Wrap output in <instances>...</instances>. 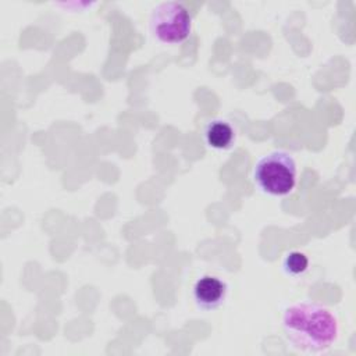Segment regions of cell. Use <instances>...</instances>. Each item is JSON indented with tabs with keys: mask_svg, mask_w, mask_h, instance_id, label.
Returning <instances> with one entry per match:
<instances>
[{
	"mask_svg": "<svg viewBox=\"0 0 356 356\" xmlns=\"http://www.w3.org/2000/svg\"><path fill=\"white\" fill-rule=\"evenodd\" d=\"M298 168L291 153L273 150L257 160L253 168V181L257 188L270 196H286L296 185Z\"/></svg>",
	"mask_w": 356,
	"mask_h": 356,
	"instance_id": "2",
	"label": "cell"
},
{
	"mask_svg": "<svg viewBox=\"0 0 356 356\" xmlns=\"http://www.w3.org/2000/svg\"><path fill=\"white\" fill-rule=\"evenodd\" d=\"M288 342L305 352H323L338 339L339 324L334 313L313 302L288 306L281 317Z\"/></svg>",
	"mask_w": 356,
	"mask_h": 356,
	"instance_id": "1",
	"label": "cell"
},
{
	"mask_svg": "<svg viewBox=\"0 0 356 356\" xmlns=\"http://www.w3.org/2000/svg\"><path fill=\"white\" fill-rule=\"evenodd\" d=\"M309 267V259L303 252L292 250L285 254L282 260V270L286 275H300L303 274Z\"/></svg>",
	"mask_w": 356,
	"mask_h": 356,
	"instance_id": "6",
	"label": "cell"
},
{
	"mask_svg": "<svg viewBox=\"0 0 356 356\" xmlns=\"http://www.w3.org/2000/svg\"><path fill=\"white\" fill-rule=\"evenodd\" d=\"M149 28L160 43L178 44L192 32V15L179 1H163L152 10Z\"/></svg>",
	"mask_w": 356,
	"mask_h": 356,
	"instance_id": "3",
	"label": "cell"
},
{
	"mask_svg": "<svg viewBox=\"0 0 356 356\" xmlns=\"http://www.w3.org/2000/svg\"><path fill=\"white\" fill-rule=\"evenodd\" d=\"M228 295L227 282L211 274L202 275L193 285L192 296L196 306L204 312H213L221 307Z\"/></svg>",
	"mask_w": 356,
	"mask_h": 356,
	"instance_id": "4",
	"label": "cell"
},
{
	"mask_svg": "<svg viewBox=\"0 0 356 356\" xmlns=\"http://www.w3.org/2000/svg\"><path fill=\"white\" fill-rule=\"evenodd\" d=\"M203 138L209 147L216 150H227L234 146L236 131L229 121L224 118H214L206 124Z\"/></svg>",
	"mask_w": 356,
	"mask_h": 356,
	"instance_id": "5",
	"label": "cell"
}]
</instances>
